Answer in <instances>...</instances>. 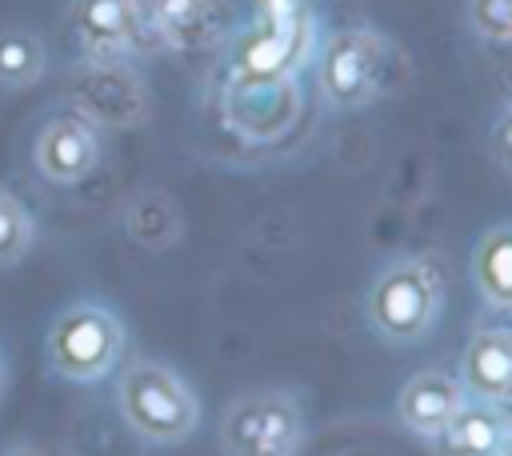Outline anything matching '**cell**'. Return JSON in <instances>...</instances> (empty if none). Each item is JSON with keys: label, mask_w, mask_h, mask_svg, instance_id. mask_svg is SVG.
<instances>
[{"label": "cell", "mask_w": 512, "mask_h": 456, "mask_svg": "<svg viewBox=\"0 0 512 456\" xmlns=\"http://www.w3.org/2000/svg\"><path fill=\"white\" fill-rule=\"evenodd\" d=\"M468 268L480 304L492 312H512V220L492 224L476 236Z\"/></svg>", "instance_id": "cell-12"}, {"label": "cell", "mask_w": 512, "mask_h": 456, "mask_svg": "<svg viewBox=\"0 0 512 456\" xmlns=\"http://www.w3.org/2000/svg\"><path fill=\"white\" fill-rule=\"evenodd\" d=\"M32 164L48 184H80L100 164V132H96V124L76 108L52 112L36 132Z\"/></svg>", "instance_id": "cell-6"}, {"label": "cell", "mask_w": 512, "mask_h": 456, "mask_svg": "<svg viewBox=\"0 0 512 456\" xmlns=\"http://www.w3.org/2000/svg\"><path fill=\"white\" fill-rule=\"evenodd\" d=\"M68 28L88 60H116L144 32V12L140 0H72Z\"/></svg>", "instance_id": "cell-7"}, {"label": "cell", "mask_w": 512, "mask_h": 456, "mask_svg": "<svg viewBox=\"0 0 512 456\" xmlns=\"http://www.w3.org/2000/svg\"><path fill=\"white\" fill-rule=\"evenodd\" d=\"M36 240V220L20 196L0 188V268H12Z\"/></svg>", "instance_id": "cell-14"}, {"label": "cell", "mask_w": 512, "mask_h": 456, "mask_svg": "<svg viewBox=\"0 0 512 456\" xmlns=\"http://www.w3.org/2000/svg\"><path fill=\"white\" fill-rule=\"evenodd\" d=\"M44 356L56 376L72 384H96L124 356V320L100 300H76L48 324Z\"/></svg>", "instance_id": "cell-3"}, {"label": "cell", "mask_w": 512, "mask_h": 456, "mask_svg": "<svg viewBox=\"0 0 512 456\" xmlns=\"http://www.w3.org/2000/svg\"><path fill=\"white\" fill-rule=\"evenodd\" d=\"M76 100V112L100 124H140L148 112L144 84L116 60H92V72H84V80L76 84Z\"/></svg>", "instance_id": "cell-9"}, {"label": "cell", "mask_w": 512, "mask_h": 456, "mask_svg": "<svg viewBox=\"0 0 512 456\" xmlns=\"http://www.w3.org/2000/svg\"><path fill=\"white\" fill-rule=\"evenodd\" d=\"M488 152H492V160L500 164V172L512 176V104L496 116V124H492V132H488Z\"/></svg>", "instance_id": "cell-16"}, {"label": "cell", "mask_w": 512, "mask_h": 456, "mask_svg": "<svg viewBox=\"0 0 512 456\" xmlns=\"http://www.w3.org/2000/svg\"><path fill=\"white\" fill-rule=\"evenodd\" d=\"M468 24L488 44H512V0H468Z\"/></svg>", "instance_id": "cell-15"}, {"label": "cell", "mask_w": 512, "mask_h": 456, "mask_svg": "<svg viewBox=\"0 0 512 456\" xmlns=\"http://www.w3.org/2000/svg\"><path fill=\"white\" fill-rule=\"evenodd\" d=\"M304 444V408L288 388H248L220 420L224 456H296Z\"/></svg>", "instance_id": "cell-4"}, {"label": "cell", "mask_w": 512, "mask_h": 456, "mask_svg": "<svg viewBox=\"0 0 512 456\" xmlns=\"http://www.w3.org/2000/svg\"><path fill=\"white\" fill-rule=\"evenodd\" d=\"M508 440V424L496 412V404L468 400L428 444L436 456H500Z\"/></svg>", "instance_id": "cell-11"}, {"label": "cell", "mask_w": 512, "mask_h": 456, "mask_svg": "<svg viewBox=\"0 0 512 456\" xmlns=\"http://www.w3.org/2000/svg\"><path fill=\"white\" fill-rule=\"evenodd\" d=\"M492 404H496V412L504 416V424L512 428V384H508V388H504V392H500V396H496Z\"/></svg>", "instance_id": "cell-17"}, {"label": "cell", "mask_w": 512, "mask_h": 456, "mask_svg": "<svg viewBox=\"0 0 512 456\" xmlns=\"http://www.w3.org/2000/svg\"><path fill=\"white\" fill-rule=\"evenodd\" d=\"M8 456H28V452H8Z\"/></svg>", "instance_id": "cell-20"}, {"label": "cell", "mask_w": 512, "mask_h": 456, "mask_svg": "<svg viewBox=\"0 0 512 456\" xmlns=\"http://www.w3.org/2000/svg\"><path fill=\"white\" fill-rule=\"evenodd\" d=\"M48 56L36 32L0 28V88H28L44 76Z\"/></svg>", "instance_id": "cell-13"}, {"label": "cell", "mask_w": 512, "mask_h": 456, "mask_svg": "<svg viewBox=\"0 0 512 456\" xmlns=\"http://www.w3.org/2000/svg\"><path fill=\"white\" fill-rule=\"evenodd\" d=\"M500 456H512V428H508V440H504V448H500Z\"/></svg>", "instance_id": "cell-19"}, {"label": "cell", "mask_w": 512, "mask_h": 456, "mask_svg": "<svg viewBox=\"0 0 512 456\" xmlns=\"http://www.w3.org/2000/svg\"><path fill=\"white\" fill-rule=\"evenodd\" d=\"M116 412L144 444H184L200 428V400L192 384L164 360L136 356L120 364Z\"/></svg>", "instance_id": "cell-2"}, {"label": "cell", "mask_w": 512, "mask_h": 456, "mask_svg": "<svg viewBox=\"0 0 512 456\" xmlns=\"http://www.w3.org/2000/svg\"><path fill=\"white\" fill-rule=\"evenodd\" d=\"M4 384H8V368H4V356H0V396H4Z\"/></svg>", "instance_id": "cell-18"}, {"label": "cell", "mask_w": 512, "mask_h": 456, "mask_svg": "<svg viewBox=\"0 0 512 456\" xmlns=\"http://www.w3.org/2000/svg\"><path fill=\"white\" fill-rule=\"evenodd\" d=\"M460 384L468 400L492 404L512 384V332L508 328H476L460 352Z\"/></svg>", "instance_id": "cell-10"}, {"label": "cell", "mask_w": 512, "mask_h": 456, "mask_svg": "<svg viewBox=\"0 0 512 456\" xmlns=\"http://www.w3.org/2000/svg\"><path fill=\"white\" fill-rule=\"evenodd\" d=\"M396 48L376 28H340L320 48V92L332 108H364L388 88Z\"/></svg>", "instance_id": "cell-5"}, {"label": "cell", "mask_w": 512, "mask_h": 456, "mask_svg": "<svg viewBox=\"0 0 512 456\" xmlns=\"http://www.w3.org/2000/svg\"><path fill=\"white\" fill-rule=\"evenodd\" d=\"M464 404H468V392H464L456 372L424 368V372H416V376H408L400 384V392H396V420L408 432L432 440Z\"/></svg>", "instance_id": "cell-8"}, {"label": "cell", "mask_w": 512, "mask_h": 456, "mask_svg": "<svg viewBox=\"0 0 512 456\" xmlns=\"http://www.w3.org/2000/svg\"><path fill=\"white\" fill-rule=\"evenodd\" d=\"M440 312H444V276L436 260L424 252L388 260L364 292V320L372 336L396 348L428 340Z\"/></svg>", "instance_id": "cell-1"}]
</instances>
